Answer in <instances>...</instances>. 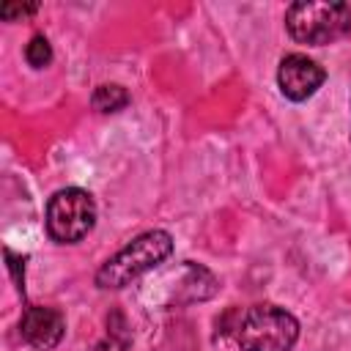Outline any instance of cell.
Wrapping results in <instances>:
<instances>
[{
    "label": "cell",
    "mask_w": 351,
    "mask_h": 351,
    "mask_svg": "<svg viewBox=\"0 0 351 351\" xmlns=\"http://www.w3.org/2000/svg\"><path fill=\"white\" fill-rule=\"evenodd\" d=\"M173 252V236L167 230H148L129 241L118 255H112L99 271L96 285L99 288H123L140 274L159 266Z\"/></svg>",
    "instance_id": "1"
},
{
    "label": "cell",
    "mask_w": 351,
    "mask_h": 351,
    "mask_svg": "<svg viewBox=\"0 0 351 351\" xmlns=\"http://www.w3.org/2000/svg\"><path fill=\"white\" fill-rule=\"evenodd\" d=\"M285 27L293 41L324 47L351 30V5L346 3H293L285 11Z\"/></svg>",
    "instance_id": "2"
},
{
    "label": "cell",
    "mask_w": 351,
    "mask_h": 351,
    "mask_svg": "<svg viewBox=\"0 0 351 351\" xmlns=\"http://www.w3.org/2000/svg\"><path fill=\"white\" fill-rule=\"evenodd\" d=\"M299 340L296 318L277 304H255L241 315V351H291Z\"/></svg>",
    "instance_id": "3"
},
{
    "label": "cell",
    "mask_w": 351,
    "mask_h": 351,
    "mask_svg": "<svg viewBox=\"0 0 351 351\" xmlns=\"http://www.w3.org/2000/svg\"><path fill=\"white\" fill-rule=\"evenodd\" d=\"M96 225V203L85 189H58L47 203V233L58 244H74L85 239Z\"/></svg>",
    "instance_id": "4"
},
{
    "label": "cell",
    "mask_w": 351,
    "mask_h": 351,
    "mask_svg": "<svg viewBox=\"0 0 351 351\" xmlns=\"http://www.w3.org/2000/svg\"><path fill=\"white\" fill-rule=\"evenodd\" d=\"M324 80H326V71H324L315 60H310L307 55L293 52V55H285V58L280 60L277 85H280L282 96L291 99V101H304V99H310V96L324 85Z\"/></svg>",
    "instance_id": "5"
},
{
    "label": "cell",
    "mask_w": 351,
    "mask_h": 351,
    "mask_svg": "<svg viewBox=\"0 0 351 351\" xmlns=\"http://www.w3.org/2000/svg\"><path fill=\"white\" fill-rule=\"evenodd\" d=\"M19 332L27 346H33L38 351H52L66 332V321L52 307H27L22 313Z\"/></svg>",
    "instance_id": "6"
},
{
    "label": "cell",
    "mask_w": 351,
    "mask_h": 351,
    "mask_svg": "<svg viewBox=\"0 0 351 351\" xmlns=\"http://www.w3.org/2000/svg\"><path fill=\"white\" fill-rule=\"evenodd\" d=\"M93 110L99 112H118L129 104V93L123 85H99L93 90V99H90Z\"/></svg>",
    "instance_id": "7"
},
{
    "label": "cell",
    "mask_w": 351,
    "mask_h": 351,
    "mask_svg": "<svg viewBox=\"0 0 351 351\" xmlns=\"http://www.w3.org/2000/svg\"><path fill=\"white\" fill-rule=\"evenodd\" d=\"M25 60H27L33 69L49 66V60H52V47H49V41H47L44 36H33L30 44L25 47Z\"/></svg>",
    "instance_id": "8"
},
{
    "label": "cell",
    "mask_w": 351,
    "mask_h": 351,
    "mask_svg": "<svg viewBox=\"0 0 351 351\" xmlns=\"http://www.w3.org/2000/svg\"><path fill=\"white\" fill-rule=\"evenodd\" d=\"M38 8V3H3L0 5V19H5V22H16V19H22V16H27V14H33Z\"/></svg>",
    "instance_id": "9"
},
{
    "label": "cell",
    "mask_w": 351,
    "mask_h": 351,
    "mask_svg": "<svg viewBox=\"0 0 351 351\" xmlns=\"http://www.w3.org/2000/svg\"><path fill=\"white\" fill-rule=\"evenodd\" d=\"M3 255L8 261V271H11V280H14L16 291L25 293V263H22V258H16L11 250H3Z\"/></svg>",
    "instance_id": "10"
}]
</instances>
